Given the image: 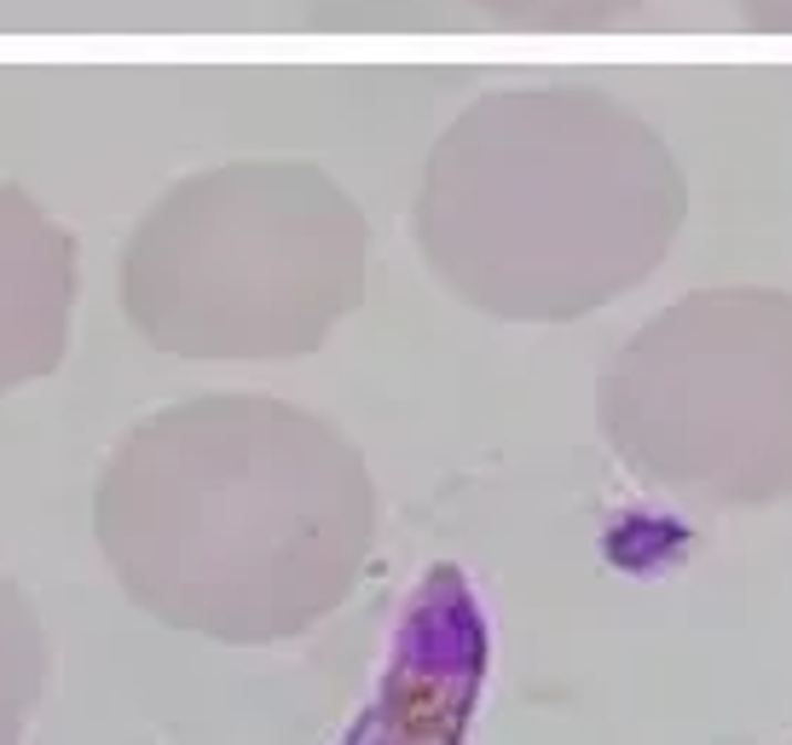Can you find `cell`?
<instances>
[{"mask_svg": "<svg viewBox=\"0 0 792 745\" xmlns=\"http://www.w3.org/2000/svg\"><path fill=\"white\" fill-rule=\"evenodd\" d=\"M682 174L631 105L591 87L492 93L428 157L417 238L498 318H579L636 290L682 231Z\"/></svg>", "mask_w": 792, "mask_h": 745, "instance_id": "obj_1", "label": "cell"}, {"mask_svg": "<svg viewBox=\"0 0 792 745\" xmlns=\"http://www.w3.org/2000/svg\"><path fill=\"white\" fill-rule=\"evenodd\" d=\"M602 428L677 497L718 508L792 497V295H682L602 376Z\"/></svg>", "mask_w": 792, "mask_h": 745, "instance_id": "obj_2", "label": "cell"}, {"mask_svg": "<svg viewBox=\"0 0 792 745\" xmlns=\"http://www.w3.org/2000/svg\"><path fill=\"white\" fill-rule=\"evenodd\" d=\"M487 671V625L463 573H428L399 625L376 705L347 745H457Z\"/></svg>", "mask_w": 792, "mask_h": 745, "instance_id": "obj_3", "label": "cell"}, {"mask_svg": "<svg viewBox=\"0 0 792 745\" xmlns=\"http://www.w3.org/2000/svg\"><path fill=\"white\" fill-rule=\"evenodd\" d=\"M475 7H487L503 23H521V30H602L643 0H475Z\"/></svg>", "mask_w": 792, "mask_h": 745, "instance_id": "obj_4", "label": "cell"}, {"mask_svg": "<svg viewBox=\"0 0 792 745\" xmlns=\"http://www.w3.org/2000/svg\"><path fill=\"white\" fill-rule=\"evenodd\" d=\"M740 18H747L752 30L792 35V0H740Z\"/></svg>", "mask_w": 792, "mask_h": 745, "instance_id": "obj_5", "label": "cell"}]
</instances>
